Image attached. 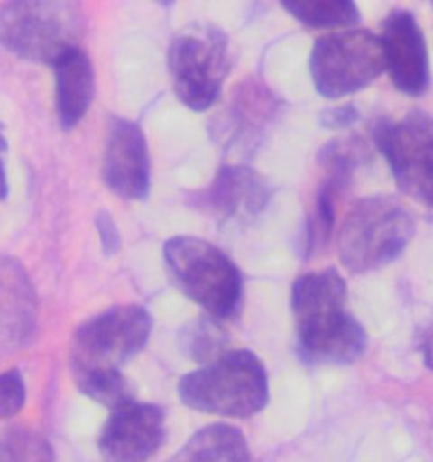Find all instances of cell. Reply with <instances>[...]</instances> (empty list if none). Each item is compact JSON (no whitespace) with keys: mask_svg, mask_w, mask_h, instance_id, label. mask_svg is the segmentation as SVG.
I'll use <instances>...</instances> for the list:
<instances>
[{"mask_svg":"<svg viewBox=\"0 0 433 462\" xmlns=\"http://www.w3.org/2000/svg\"><path fill=\"white\" fill-rule=\"evenodd\" d=\"M166 60L178 100L193 112L210 109L230 69L226 32L202 24L181 29L170 44Z\"/></svg>","mask_w":433,"mask_h":462,"instance_id":"8992f818","label":"cell"},{"mask_svg":"<svg viewBox=\"0 0 433 462\" xmlns=\"http://www.w3.org/2000/svg\"><path fill=\"white\" fill-rule=\"evenodd\" d=\"M2 131H4V124L0 123V156L9 150V143H7L5 136L2 134Z\"/></svg>","mask_w":433,"mask_h":462,"instance_id":"484cf974","label":"cell"},{"mask_svg":"<svg viewBox=\"0 0 433 462\" xmlns=\"http://www.w3.org/2000/svg\"><path fill=\"white\" fill-rule=\"evenodd\" d=\"M95 229L98 234L100 241V249L106 258H112L119 254L122 247V236L119 231V226L115 222L114 216L108 210H100L95 216Z\"/></svg>","mask_w":433,"mask_h":462,"instance_id":"7402d4cb","label":"cell"},{"mask_svg":"<svg viewBox=\"0 0 433 462\" xmlns=\"http://www.w3.org/2000/svg\"><path fill=\"white\" fill-rule=\"evenodd\" d=\"M170 462H251V450L237 427L210 423L191 435Z\"/></svg>","mask_w":433,"mask_h":462,"instance_id":"2e32d148","label":"cell"},{"mask_svg":"<svg viewBox=\"0 0 433 462\" xmlns=\"http://www.w3.org/2000/svg\"><path fill=\"white\" fill-rule=\"evenodd\" d=\"M38 327V297L23 264L0 259V356L24 349Z\"/></svg>","mask_w":433,"mask_h":462,"instance_id":"4fadbf2b","label":"cell"},{"mask_svg":"<svg viewBox=\"0 0 433 462\" xmlns=\"http://www.w3.org/2000/svg\"><path fill=\"white\" fill-rule=\"evenodd\" d=\"M164 439V410L133 400L112 410L98 435V448L107 462H148Z\"/></svg>","mask_w":433,"mask_h":462,"instance_id":"30bf717a","label":"cell"},{"mask_svg":"<svg viewBox=\"0 0 433 462\" xmlns=\"http://www.w3.org/2000/svg\"><path fill=\"white\" fill-rule=\"evenodd\" d=\"M178 396L185 407L200 413L249 419L270 402L268 371L249 349L226 351L181 376Z\"/></svg>","mask_w":433,"mask_h":462,"instance_id":"7a4b0ae2","label":"cell"},{"mask_svg":"<svg viewBox=\"0 0 433 462\" xmlns=\"http://www.w3.org/2000/svg\"><path fill=\"white\" fill-rule=\"evenodd\" d=\"M9 197V181H7V171H5V163L0 156V202H4Z\"/></svg>","mask_w":433,"mask_h":462,"instance_id":"d4e9b609","label":"cell"},{"mask_svg":"<svg viewBox=\"0 0 433 462\" xmlns=\"http://www.w3.org/2000/svg\"><path fill=\"white\" fill-rule=\"evenodd\" d=\"M386 71L381 38L367 29H349L318 38L310 55V75L325 98L352 96Z\"/></svg>","mask_w":433,"mask_h":462,"instance_id":"ba28073f","label":"cell"},{"mask_svg":"<svg viewBox=\"0 0 433 462\" xmlns=\"http://www.w3.org/2000/svg\"><path fill=\"white\" fill-rule=\"evenodd\" d=\"M415 236V222L401 202L374 195L355 202L337 236V253L347 272H376L401 256Z\"/></svg>","mask_w":433,"mask_h":462,"instance_id":"5b68a950","label":"cell"},{"mask_svg":"<svg viewBox=\"0 0 433 462\" xmlns=\"http://www.w3.org/2000/svg\"><path fill=\"white\" fill-rule=\"evenodd\" d=\"M381 42L396 90L421 97L430 87V60L423 31L410 11H392L382 23Z\"/></svg>","mask_w":433,"mask_h":462,"instance_id":"7c38bea8","label":"cell"},{"mask_svg":"<svg viewBox=\"0 0 433 462\" xmlns=\"http://www.w3.org/2000/svg\"><path fill=\"white\" fill-rule=\"evenodd\" d=\"M26 381L21 371L0 373V420L13 419L26 405Z\"/></svg>","mask_w":433,"mask_h":462,"instance_id":"44dd1931","label":"cell"},{"mask_svg":"<svg viewBox=\"0 0 433 462\" xmlns=\"http://www.w3.org/2000/svg\"><path fill=\"white\" fill-rule=\"evenodd\" d=\"M104 181L117 197L146 200L151 193V156L139 124L112 117L104 150Z\"/></svg>","mask_w":433,"mask_h":462,"instance_id":"8fae6325","label":"cell"},{"mask_svg":"<svg viewBox=\"0 0 433 462\" xmlns=\"http://www.w3.org/2000/svg\"><path fill=\"white\" fill-rule=\"evenodd\" d=\"M85 32L78 4L23 0L0 5V46L14 56L51 65L77 50Z\"/></svg>","mask_w":433,"mask_h":462,"instance_id":"277c9868","label":"cell"},{"mask_svg":"<svg viewBox=\"0 0 433 462\" xmlns=\"http://www.w3.org/2000/svg\"><path fill=\"white\" fill-rule=\"evenodd\" d=\"M432 5H433V2H432Z\"/></svg>","mask_w":433,"mask_h":462,"instance_id":"4316f807","label":"cell"},{"mask_svg":"<svg viewBox=\"0 0 433 462\" xmlns=\"http://www.w3.org/2000/svg\"><path fill=\"white\" fill-rule=\"evenodd\" d=\"M419 351L423 354L425 365L433 371V324L427 327L419 336Z\"/></svg>","mask_w":433,"mask_h":462,"instance_id":"cb8c5ba5","label":"cell"},{"mask_svg":"<svg viewBox=\"0 0 433 462\" xmlns=\"http://www.w3.org/2000/svg\"><path fill=\"white\" fill-rule=\"evenodd\" d=\"M152 317L141 305H119L77 327L69 359L75 374L112 371L129 363L148 346Z\"/></svg>","mask_w":433,"mask_h":462,"instance_id":"52a82bcc","label":"cell"},{"mask_svg":"<svg viewBox=\"0 0 433 462\" xmlns=\"http://www.w3.org/2000/svg\"><path fill=\"white\" fill-rule=\"evenodd\" d=\"M226 330L218 324V320L207 315L181 328L180 346L181 353L187 354L189 359L207 365L216 359L220 354L226 353Z\"/></svg>","mask_w":433,"mask_h":462,"instance_id":"ac0fdd59","label":"cell"},{"mask_svg":"<svg viewBox=\"0 0 433 462\" xmlns=\"http://www.w3.org/2000/svg\"><path fill=\"white\" fill-rule=\"evenodd\" d=\"M283 9L301 24L315 29L347 28L361 21L357 5L349 0H284Z\"/></svg>","mask_w":433,"mask_h":462,"instance_id":"e0dca14e","label":"cell"},{"mask_svg":"<svg viewBox=\"0 0 433 462\" xmlns=\"http://www.w3.org/2000/svg\"><path fill=\"white\" fill-rule=\"evenodd\" d=\"M373 137L398 189L433 208L432 116L423 110H410L398 121H381Z\"/></svg>","mask_w":433,"mask_h":462,"instance_id":"9c48e42d","label":"cell"},{"mask_svg":"<svg viewBox=\"0 0 433 462\" xmlns=\"http://www.w3.org/2000/svg\"><path fill=\"white\" fill-rule=\"evenodd\" d=\"M266 180L249 166L227 164L208 187L207 202L218 220L244 226L256 220L270 204Z\"/></svg>","mask_w":433,"mask_h":462,"instance_id":"5bb4252c","label":"cell"},{"mask_svg":"<svg viewBox=\"0 0 433 462\" xmlns=\"http://www.w3.org/2000/svg\"><path fill=\"white\" fill-rule=\"evenodd\" d=\"M0 462H53V448L34 430L11 429L0 437Z\"/></svg>","mask_w":433,"mask_h":462,"instance_id":"ffe728a7","label":"cell"},{"mask_svg":"<svg viewBox=\"0 0 433 462\" xmlns=\"http://www.w3.org/2000/svg\"><path fill=\"white\" fill-rule=\"evenodd\" d=\"M298 351L311 365H351L365 351L367 336L347 310V283L337 270L301 274L291 288Z\"/></svg>","mask_w":433,"mask_h":462,"instance_id":"6da1fadb","label":"cell"},{"mask_svg":"<svg viewBox=\"0 0 433 462\" xmlns=\"http://www.w3.org/2000/svg\"><path fill=\"white\" fill-rule=\"evenodd\" d=\"M162 258L178 290L207 315L226 320L239 312L243 274L216 245L195 236H175L162 245Z\"/></svg>","mask_w":433,"mask_h":462,"instance_id":"3957f363","label":"cell"},{"mask_svg":"<svg viewBox=\"0 0 433 462\" xmlns=\"http://www.w3.org/2000/svg\"><path fill=\"white\" fill-rule=\"evenodd\" d=\"M77 386L80 393L88 396L95 403L108 408L110 411L134 400L131 383L117 369L78 374Z\"/></svg>","mask_w":433,"mask_h":462,"instance_id":"d6986e66","label":"cell"},{"mask_svg":"<svg viewBox=\"0 0 433 462\" xmlns=\"http://www.w3.org/2000/svg\"><path fill=\"white\" fill-rule=\"evenodd\" d=\"M56 114L61 129L71 131L92 107L97 77L90 56L77 48L61 56L53 65Z\"/></svg>","mask_w":433,"mask_h":462,"instance_id":"9a60e30c","label":"cell"},{"mask_svg":"<svg viewBox=\"0 0 433 462\" xmlns=\"http://www.w3.org/2000/svg\"><path fill=\"white\" fill-rule=\"evenodd\" d=\"M357 119H359V112L354 109L352 106H344V107H338V109H330L324 112L322 124L325 127H330V129H340V127L352 125Z\"/></svg>","mask_w":433,"mask_h":462,"instance_id":"603a6c76","label":"cell"}]
</instances>
